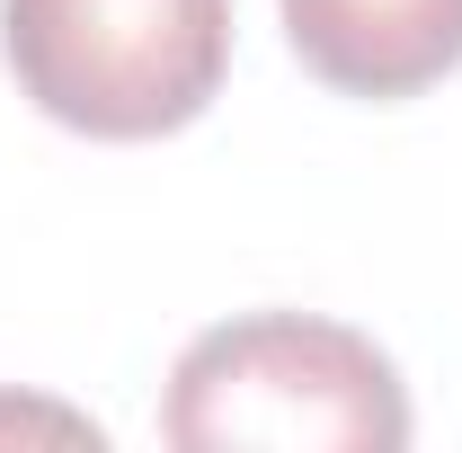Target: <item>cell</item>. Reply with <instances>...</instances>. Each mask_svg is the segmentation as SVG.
<instances>
[{
	"instance_id": "277c9868",
	"label": "cell",
	"mask_w": 462,
	"mask_h": 453,
	"mask_svg": "<svg viewBox=\"0 0 462 453\" xmlns=\"http://www.w3.org/2000/svg\"><path fill=\"white\" fill-rule=\"evenodd\" d=\"M0 427H62V436H98L89 418H71V409H9L0 400Z\"/></svg>"
},
{
	"instance_id": "3957f363",
	"label": "cell",
	"mask_w": 462,
	"mask_h": 453,
	"mask_svg": "<svg viewBox=\"0 0 462 453\" xmlns=\"http://www.w3.org/2000/svg\"><path fill=\"white\" fill-rule=\"evenodd\" d=\"M293 62L338 98H418L462 62V0H276Z\"/></svg>"
},
{
	"instance_id": "6da1fadb",
	"label": "cell",
	"mask_w": 462,
	"mask_h": 453,
	"mask_svg": "<svg viewBox=\"0 0 462 453\" xmlns=\"http://www.w3.org/2000/svg\"><path fill=\"white\" fill-rule=\"evenodd\" d=\"M161 436L187 453H401L409 392L365 329L320 311H249L187 338Z\"/></svg>"
},
{
	"instance_id": "7a4b0ae2",
	"label": "cell",
	"mask_w": 462,
	"mask_h": 453,
	"mask_svg": "<svg viewBox=\"0 0 462 453\" xmlns=\"http://www.w3.org/2000/svg\"><path fill=\"white\" fill-rule=\"evenodd\" d=\"M0 54L36 116L89 143H161L223 89L231 0H0Z\"/></svg>"
}]
</instances>
